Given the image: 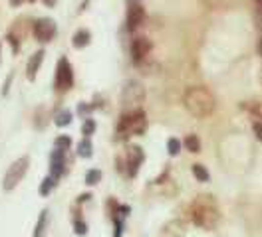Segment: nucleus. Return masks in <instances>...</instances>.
<instances>
[{
	"label": "nucleus",
	"mask_w": 262,
	"mask_h": 237,
	"mask_svg": "<svg viewBox=\"0 0 262 237\" xmlns=\"http://www.w3.org/2000/svg\"><path fill=\"white\" fill-rule=\"evenodd\" d=\"M187 214H189L191 223L196 225L199 229H203V231H213V229H216L221 220H223L216 200H214L213 196H207V194L196 196L195 200L189 204Z\"/></svg>",
	"instance_id": "nucleus-1"
},
{
	"label": "nucleus",
	"mask_w": 262,
	"mask_h": 237,
	"mask_svg": "<svg viewBox=\"0 0 262 237\" xmlns=\"http://www.w3.org/2000/svg\"><path fill=\"white\" fill-rule=\"evenodd\" d=\"M183 105L189 115L195 119H207L211 117L216 109V99L211 89L205 85H193L183 93Z\"/></svg>",
	"instance_id": "nucleus-2"
},
{
	"label": "nucleus",
	"mask_w": 262,
	"mask_h": 237,
	"mask_svg": "<svg viewBox=\"0 0 262 237\" xmlns=\"http://www.w3.org/2000/svg\"><path fill=\"white\" fill-rule=\"evenodd\" d=\"M147 130V117L145 113L139 111H129V113H123L119 123H117V139H129V137H141L143 133Z\"/></svg>",
	"instance_id": "nucleus-3"
},
{
	"label": "nucleus",
	"mask_w": 262,
	"mask_h": 237,
	"mask_svg": "<svg viewBox=\"0 0 262 237\" xmlns=\"http://www.w3.org/2000/svg\"><path fill=\"white\" fill-rule=\"evenodd\" d=\"M145 101V87L131 79L125 83L123 91H121V107H123V113H129V111H139L141 105Z\"/></svg>",
	"instance_id": "nucleus-4"
},
{
	"label": "nucleus",
	"mask_w": 262,
	"mask_h": 237,
	"mask_svg": "<svg viewBox=\"0 0 262 237\" xmlns=\"http://www.w3.org/2000/svg\"><path fill=\"white\" fill-rule=\"evenodd\" d=\"M28 166H30V158L28 156H20L18 160H14L8 170L4 174V180H2V190L4 192H12L18 184L24 180V176L28 172Z\"/></svg>",
	"instance_id": "nucleus-5"
},
{
	"label": "nucleus",
	"mask_w": 262,
	"mask_h": 237,
	"mask_svg": "<svg viewBox=\"0 0 262 237\" xmlns=\"http://www.w3.org/2000/svg\"><path fill=\"white\" fill-rule=\"evenodd\" d=\"M54 85H56V91H70L74 87V69H72V63L68 62L66 58H62L58 62Z\"/></svg>",
	"instance_id": "nucleus-6"
},
{
	"label": "nucleus",
	"mask_w": 262,
	"mask_h": 237,
	"mask_svg": "<svg viewBox=\"0 0 262 237\" xmlns=\"http://www.w3.org/2000/svg\"><path fill=\"white\" fill-rule=\"evenodd\" d=\"M32 32H34V38L38 40V42H52L54 40V36H56V22L54 20H50V18H40V20H36L32 26Z\"/></svg>",
	"instance_id": "nucleus-7"
},
{
	"label": "nucleus",
	"mask_w": 262,
	"mask_h": 237,
	"mask_svg": "<svg viewBox=\"0 0 262 237\" xmlns=\"http://www.w3.org/2000/svg\"><path fill=\"white\" fill-rule=\"evenodd\" d=\"M151 47H153V44H151L149 38H145V36L135 38L131 42V60L135 63H141L151 54Z\"/></svg>",
	"instance_id": "nucleus-8"
},
{
	"label": "nucleus",
	"mask_w": 262,
	"mask_h": 237,
	"mask_svg": "<svg viewBox=\"0 0 262 237\" xmlns=\"http://www.w3.org/2000/svg\"><path fill=\"white\" fill-rule=\"evenodd\" d=\"M189 231V223L181 218H175V220L167 221L161 231H159V237H185Z\"/></svg>",
	"instance_id": "nucleus-9"
},
{
	"label": "nucleus",
	"mask_w": 262,
	"mask_h": 237,
	"mask_svg": "<svg viewBox=\"0 0 262 237\" xmlns=\"http://www.w3.org/2000/svg\"><path fill=\"white\" fill-rule=\"evenodd\" d=\"M143 160H145V154H143V150H141V146H137V144H131L129 148H127V176H137L139 172V166L143 164Z\"/></svg>",
	"instance_id": "nucleus-10"
},
{
	"label": "nucleus",
	"mask_w": 262,
	"mask_h": 237,
	"mask_svg": "<svg viewBox=\"0 0 262 237\" xmlns=\"http://www.w3.org/2000/svg\"><path fill=\"white\" fill-rule=\"evenodd\" d=\"M64 170H66V150L54 146V150L50 152V176H54L56 180H60Z\"/></svg>",
	"instance_id": "nucleus-11"
},
{
	"label": "nucleus",
	"mask_w": 262,
	"mask_h": 237,
	"mask_svg": "<svg viewBox=\"0 0 262 237\" xmlns=\"http://www.w3.org/2000/svg\"><path fill=\"white\" fill-rule=\"evenodd\" d=\"M145 20V8L139 4V2H129L127 6V30H137Z\"/></svg>",
	"instance_id": "nucleus-12"
},
{
	"label": "nucleus",
	"mask_w": 262,
	"mask_h": 237,
	"mask_svg": "<svg viewBox=\"0 0 262 237\" xmlns=\"http://www.w3.org/2000/svg\"><path fill=\"white\" fill-rule=\"evenodd\" d=\"M44 56H46V54H44V49H38L32 58L28 60V65H26V75H28L30 81L36 77V73H38L40 65H42V62H44Z\"/></svg>",
	"instance_id": "nucleus-13"
},
{
	"label": "nucleus",
	"mask_w": 262,
	"mask_h": 237,
	"mask_svg": "<svg viewBox=\"0 0 262 237\" xmlns=\"http://www.w3.org/2000/svg\"><path fill=\"white\" fill-rule=\"evenodd\" d=\"M48 209H42L40 212V216H38V221H36V225H34V233L32 237H46V231H48Z\"/></svg>",
	"instance_id": "nucleus-14"
},
{
	"label": "nucleus",
	"mask_w": 262,
	"mask_h": 237,
	"mask_svg": "<svg viewBox=\"0 0 262 237\" xmlns=\"http://www.w3.org/2000/svg\"><path fill=\"white\" fill-rule=\"evenodd\" d=\"M94 154V144L90 141V137H83L80 144H78V156L80 158H90Z\"/></svg>",
	"instance_id": "nucleus-15"
},
{
	"label": "nucleus",
	"mask_w": 262,
	"mask_h": 237,
	"mask_svg": "<svg viewBox=\"0 0 262 237\" xmlns=\"http://www.w3.org/2000/svg\"><path fill=\"white\" fill-rule=\"evenodd\" d=\"M90 40H92V34L88 30H80L76 32V36H74V40H72V44H74V47H85L88 44H90Z\"/></svg>",
	"instance_id": "nucleus-16"
},
{
	"label": "nucleus",
	"mask_w": 262,
	"mask_h": 237,
	"mask_svg": "<svg viewBox=\"0 0 262 237\" xmlns=\"http://www.w3.org/2000/svg\"><path fill=\"white\" fill-rule=\"evenodd\" d=\"M183 146L189 150V152H201V139L196 135H187L185 141H183Z\"/></svg>",
	"instance_id": "nucleus-17"
},
{
	"label": "nucleus",
	"mask_w": 262,
	"mask_h": 237,
	"mask_svg": "<svg viewBox=\"0 0 262 237\" xmlns=\"http://www.w3.org/2000/svg\"><path fill=\"white\" fill-rule=\"evenodd\" d=\"M54 188H56V178H54V176H46V178L42 180V184H40V190H38V192H40V196L46 198V196H50V192H52Z\"/></svg>",
	"instance_id": "nucleus-18"
},
{
	"label": "nucleus",
	"mask_w": 262,
	"mask_h": 237,
	"mask_svg": "<svg viewBox=\"0 0 262 237\" xmlns=\"http://www.w3.org/2000/svg\"><path fill=\"white\" fill-rule=\"evenodd\" d=\"M54 123H56V126H68L72 123V113H70V111H60V113L54 117Z\"/></svg>",
	"instance_id": "nucleus-19"
},
{
	"label": "nucleus",
	"mask_w": 262,
	"mask_h": 237,
	"mask_svg": "<svg viewBox=\"0 0 262 237\" xmlns=\"http://www.w3.org/2000/svg\"><path fill=\"white\" fill-rule=\"evenodd\" d=\"M193 176H195L199 182H209V172H207V168L203 166V164H193Z\"/></svg>",
	"instance_id": "nucleus-20"
},
{
	"label": "nucleus",
	"mask_w": 262,
	"mask_h": 237,
	"mask_svg": "<svg viewBox=\"0 0 262 237\" xmlns=\"http://www.w3.org/2000/svg\"><path fill=\"white\" fill-rule=\"evenodd\" d=\"M99 180H101V170H98V168H92V170L85 172V184L88 186H96V184H99Z\"/></svg>",
	"instance_id": "nucleus-21"
},
{
	"label": "nucleus",
	"mask_w": 262,
	"mask_h": 237,
	"mask_svg": "<svg viewBox=\"0 0 262 237\" xmlns=\"http://www.w3.org/2000/svg\"><path fill=\"white\" fill-rule=\"evenodd\" d=\"M96 133V121L94 119H85L82 125V135L83 137H92Z\"/></svg>",
	"instance_id": "nucleus-22"
},
{
	"label": "nucleus",
	"mask_w": 262,
	"mask_h": 237,
	"mask_svg": "<svg viewBox=\"0 0 262 237\" xmlns=\"http://www.w3.org/2000/svg\"><path fill=\"white\" fill-rule=\"evenodd\" d=\"M167 150H169V154L171 156H177L181 150V141L179 139H169L167 141Z\"/></svg>",
	"instance_id": "nucleus-23"
},
{
	"label": "nucleus",
	"mask_w": 262,
	"mask_h": 237,
	"mask_svg": "<svg viewBox=\"0 0 262 237\" xmlns=\"http://www.w3.org/2000/svg\"><path fill=\"white\" fill-rule=\"evenodd\" d=\"M54 146H56V148H64V150H68V148L72 146V139H70V137H66V135H60V137H56Z\"/></svg>",
	"instance_id": "nucleus-24"
},
{
	"label": "nucleus",
	"mask_w": 262,
	"mask_h": 237,
	"mask_svg": "<svg viewBox=\"0 0 262 237\" xmlns=\"http://www.w3.org/2000/svg\"><path fill=\"white\" fill-rule=\"evenodd\" d=\"M74 231H76V235H85V233H88V225H85V221H82V220L74 221Z\"/></svg>",
	"instance_id": "nucleus-25"
},
{
	"label": "nucleus",
	"mask_w": 262,
	"mask_h": 237,
	"mask_svg": "<svg viewBox=\"0 0 262 237\" xmlns=\"http://www.w3.org/2000/svg\"><path fill=\"white\" fill-rule=\"evenodd\" d=\"M254 135H256L258 141H262V123H258V121L254 123Z\"/></svg>",
	"instance_id": "nucleus-26"
},
{
	"label": "nucleus",
	"mask_w": 262,
	"mask_h": 237,
	"mask_svg": "<svg viewBox=\"0 0 262 237\" xmlns=\"http://www.w3.org/2000/svg\"><path fill=\"white\" fill-rule=\"evenodd\" d=\"M90 111H92V107H88V105H80V107H78V113H80V115H85V113H90Z\"/></svg>",
	"instance_id": "nucleus-27"
},
{
	"label": "nucleus",
	"mask_w": 262,
	"mask_h": 237,
	"mask_svg": "<svg viewBox=\"0 0 262 237\" xmlns=\"http://www.w3.org/2000/svg\"><path fill=\"white\" fill-rule=\"evenodd\" d=\"M90 198H92V194H82V196H80V198H78V202H80V204H82V202H88V200H90Z\"/></svg>",
	"instance_id": "nucleus-28"
},
{
	"label": "nucleus",
	"mask_w": 262,
	"mask_h": 237,
	"mask_svg": "<svg viewBox=\"0 0 262 237\" xmlns=\"http://www.w3.org/2000/svg\"><path fill=\"white\" fill-rule=\"evenodd\" d=\"M8 2H10V4H12V6H18V4H22V2H24V0H8Z\"/></svg>",
	"instance_id": "nucleus-29"
},
{
	"label": "nucleus",
	"mask_w": 262,
	"mask_h": 237,
	"mask_svg": "<svg viewBox=\"0 0 262 237\" xmlns=\"http://www.w3.org/2000/svg\"><path fill=\"white\" fill-rule=\"evenodd\" d=\"M258 54L262 56V36L258 38Z\"/></svg>",
	"instance_id": "nucleus-30"
},
{
	"label": "nucleus",
	"mask_w": 262,
	"mask_h": 237,
	"mask_svg": "<svg viewBox=\"0 0 262 237\" xmlns=\"http://www.w3.org/2000/svg\"><path fill=\"white\" fill-rule=\"evenodd\" d=\"M258 77H260V83H262V67H260V75H258Z\"/></svg>",
	"instance_id": "nucleus-31"
},
{
	"label": "nucleus",
	"mask_w": 262,
	"mask_h": 237,
	"mask_svg": "<svg viewBox=\"0 0 262 237\" xmlns=\"http://www.w3.org/2000/svg\"><path fill=\"white\" fill-rule=\"evenodd\" d=\"M256 2H260V4H262V0H256Z\"/></svg>",
	"instance_id": "nucleus-32"
}]
</instances>
